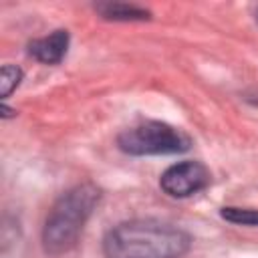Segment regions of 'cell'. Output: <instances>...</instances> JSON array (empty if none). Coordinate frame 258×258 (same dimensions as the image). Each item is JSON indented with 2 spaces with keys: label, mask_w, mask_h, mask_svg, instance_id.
<instances>
[{
  "label": "cell",
  "mask_w": 258,
  "mask_h": 258,
  "mask_svg": "<svg viewBox=\"0 0 258 258\" xmlns=\"http://www.w3.org/2000/svg\"><path fill=\"white\" fill-rule=\"evenodd\" d=\"M121 151L129 155H169L187 151L191 141L189 137L161 121H145L131 129H125L117 137Z\"/></svg>",
  "instance_id": "obj_3"
},
{
  "label": "cell",
  "mask_w": 258,
  "mask_h": 258,
  "mask_svg": "<svg viewBox=\"0 0 258 258\" xmlns=\"http://www.w3.org/2000/svg\"><path fill=\"white\" fill-rule=\"evenodd\" d=\"M256 20H258V12H256Z\"/></svg>",
  "instance_id": "obj_10"
},
{
  "label": "cell",
  "mask_w": 258,
  "mask_h": 258,
  "mask_svg": "<svg viewBox=\"0 0 258 258\" xmlns=\"http://www.w3.org/2000/svg\"><path fill=\"white\" fill-rule=\"evenodd\" d=\"M99 198L101 191L97 185L81 183L64 191L54 202L42 226V248L46 254L58 256L77 246Z\"/></svg>",
  "instance_id": "obj_2"
},
{
  "label": "cell",
  "mask_w": 258,
  "mask_h": 258,
  "mask_svg": "<svg viewBox=\"0 0 258 258\" xmlns=\"http://www.w3.org/2000/svg\"><path fill=\"white\" fill-rule=\"evenodd\" d=\"M222 218L238 226H258V210L250 208H222Z\"/></svg>",
  "instance_id": "obj_7"
},
{
  "label": "cell",
  "mask_w": 258,
  "mask_h": 258,
  "mask_svg": "<svg viewBox=\"0 0 258 258\" xmlns=\"http://www.w3.org/2000/svg\"><path fill=\"white\" fill-rule=\"evenodd\" d=\"M191 238L159 220H131L111 228L103 240L107 258H181Z\"/></svg>",
  "instance_id": "obj_1"
},
{
  "label": "cell",
  "mask_w": 258,
  "mask_h": 258,
  "mask_svg": "<svg viewBox=\"0 0 258 258\" xmlns=\"http://www.w3.org/2000/svg\"><path fill=\"white\" fill-rule=\"evenodd\" d=\"M22 81V71L14 64H4L2 73H0V95L2 99H6Z\"/></svg>",
  "instance_id": "obj_8"
},
{
  "label": "cell",
  "mask_w": 258,
  "mask_h": 258,
  "mask_svg": "<svg viewBox=\"0 0 258 258\" xmlns=\"http://www.w3.org/2000/svg\"><path fill=\"white\" fill-rule=\"evenodd\" d=\"M69 48V32L67 30H54L52 34L44 38H36L28 44V54L44 64H56L62 60Z\"/></svg>",
  "instance_id": "obj_5"
},
{
  "label": "cell",
  "mask_w": 258,
  "mask_h": 258,
  "mask_svg": "<svg viewBox=\"0 0 258 258\" xmlns=\"http://www.w3.org/2000/svg\"><path fill=\"white\" fill-rule=\"evenodd\" d=\"M210 183V171L200 161H179L169 165L161 177V189L171 198H189Z\"/></svg>",
  "instance_id": "obj_4"
},
{
  "label": "cell",
  "mask_w": 258,
  "mask_h": 258,
  "mask_svg": "<svg viewBox=\"0 0 258 258\" xmlns=\"http://www.w3.org/2000/svg\"><path fill=\"white\" fill-rule=\"evenodd\" d=\"M12 115H14V113H12V109H8L6 105H2V117L6 119V117H12Z\"/></svg>",
  "instance_id": "obj_9"
},
{
  "label": "cell",
  "mask_w": 258,
  "mask_h": 258,
  "mask_svg": "<svg viewBox=\"0 0 258 258\" xmlns=\"http://www.w3.org/2000/svg\"><path fill=\"white\" fill-rule=\"evenodd\" d=\"M95 8L107 20L133 22V20H147L149 18V12L145 8H139L135 4H125V2H105V4H97Z\"/></svg>",
  "instance_id": "obj_6"
}]
</instances>
